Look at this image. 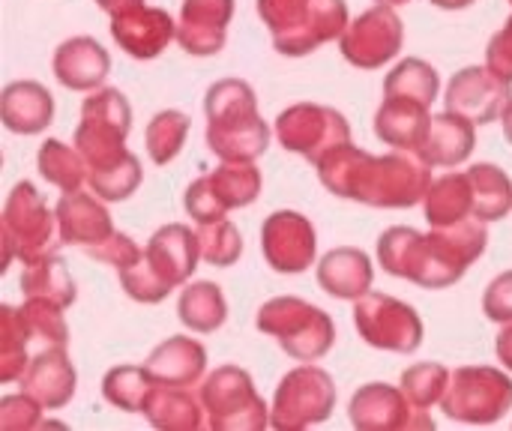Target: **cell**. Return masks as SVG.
Here are the masks:
<instances>
[{"instance_id":"obj_20","label":"cell","mask_w":512,"mask_h":431,"mask_svg":"<svg viewBox=\"0 0 512 431\" xmlns=\"http://www.w3.org/2000/svg\"><path fill=\"white\" fill-rule=\"evenodd\" d=\"M75 366L66 357V345H48L42 348L27 372L21 375V390L33 396L42 408L57 411L75 396Z\"/></svg>"},{"instance_id":"obj_26","label":"cell","mask_w":512,"mask_h":431,"mask_svg":"<svg viewBox=\"0 0 512 431\" xmlns=\"http://www.w3.org/2000/svg\"><path fill=\"white\" fill-rule=\"evenodd\" d=\"M0 114L9 132L36 135L54 117V96L39 81H15L3 90Z\"/></svg>"},{"instance_id":"obj_35","label":"cell","mask_w":512,"mask_h":431,"mask_svg":"<svg viewBox=\"0 0 512 431\" xmlns=\"http://www.w3.org/2000/svg\"><path fill=\"white\" fill-rule=\"evenodd\" d=\"M3 354H0V381L3 384H12V381H21V375L27 372L30 366V345L36 342L21 309H12V306H3Z\"/></svg>"},{"instance_id":"obj_15","label":"cell","mask_w":512,"mask_h":431,"mask_svg":"<svg viewBox=\"0 0 512 431\" xmlns=\"http://www.w3.org/2000/svg\"><path fill=\"white\" fill-rule=\"evenodd\" d=\"M402 39V18L393 6L378 3L345 27V33L339 36V48L348 63L360 69H378L402 51Z\"/></svg>"},{"instance_id":"obj_43","label":"cell","mask_w":512,"mask_h":431,"mask_svg":"<svg viewBox=\"0 0 512 431\" xmlns=\"http://www.w3.org/2000/svg\"><path fill=\"white\" fill-rule=\"evenodd\" d=\"M141 252H144V249H138V246L132 243V237H126V234H120V231H114L105 243H99V246L87 249V255H90V258H96V261H105V264L117 267V273H120V270H126V267H132V264L141 258Z\"/></svg>"},{"instance_id":"obj_14","label":"cell","mask_w":512,"mask_h":431,"mask_svg":"<svg viewBox=\"0 0 512 431\" xmlns=\"http://www.w3.org/2000/svg\"><path fill=\"white\" fill-rule=\"evenodd\" d=\"M354 324L360 336L381 351L393 354H414L423 345V321L420 315L387 294H363L354 306Z\"/></svg>"},{"instance_id":"obj_33","label":"cell","mask_w":512,"mask_h":431,"mask_svg":"<svg viewBox=\"0 0 512 431\" xmlns=\"http://www.w3.org/2000/svg\"><path fill=\"white\" fill-rule=\"evenodd\" d=\"M474 189V219L495 222L512 210V183L498 165H474L468 168Z\"/></svg>"},{"instance_id":"obj_40","label":"cell","mask_w":512,"mask_h":431,"mask_svg":"<svg viewBox=\"0 0 512 431\" xmlns=\"http://www.w3.org/2000/svg\"><path fill=\"white\" fill-rule=\"evenodd\" d=\"M450 375L441 363H420L414 369H408L402 375V390L405 396L417 405V408H432L435 402L444 399L447 387H450Z\"/></svg>"},{"instance_id":"obj_25","label":"cell","mask_w":512,"mask_h":431,"mask_svg":"<svg viewBox=\"0 0 512 431\" xmlns=\"http://www.w3.org/2000/svg\"><path fill=\"white\" fill-rule=\"evenodd\" d=\"M375 279L372 261L366 252L342 246L324 255V261L318 264V285L339 300H360L363 294H369Z\"/></svg>"},{"instance_id":"obj_17","label":"cell","mask_w":512,"mask_h":431,"mask_svg":"<svg viewBox=\"0 0 512 431\" xmlns=\"http://www.w3.org/2000/svg\"><path fill=\"white\" fill-rule=\"evenodd\" d=\"M510 84L507 78H501L498 72H492L489 66H468L462 69L447 90V111L471 120L474 126L480 123H492L495 117L504 114L507 102H510Z\"/></svg>"},{"instance_id":"obj_7","label":"cell","mask_w":512,"mask_h":431,"mask_svg":"<svg viewBox=\"0 0 512 431\" xmlns=\"http://www.w3.org/2000/svg\"><path fill=\"white\" fill-rule=\"evenodd\" d=\"M258 330L273 336L282 351L300 363L321 360L336 342L330 315L300 297H276L264 303L258 309Z\"/></svg>"},{"instance_id":"obj_11","label":"cell","mask_w":512,"mask_h":431,"mask_svg":"<svg viewBox=\"0 0 512 431\" xmlns=\"http://www.w3.org/2000/svg\"><path fill=\"white\" fill-rule=\"evenodd\" d=\"M336 408L333 378L318 366H300L288 372L273 399L270 426L279 431L309 429L324 423Z\"/></svg>"},{"instance_id":"obj_32","label":"cell","mask_w":512,"mask_h":431,"mask_svg":"<svg viewBox=\"0 0 512 431\" xmlns=\"http://www.w3.org/2000/svg\"><path fill=\"white\" fill-rule=\"evenodd\" d=\"M177 312H180V321L189 330H195V333H213L228 318V306H225L222 288L213 285V282H195V285H189L180 294Z\"/></svg>"},{"instance_id":"obj_50","label":"cell","mask_w":512,"mask_h":431,"mask_svg":"<svg viewBox=\"0 0 512 431\" xmlns=\"http://www.w3.org/2000/svg\"><path fill=\"white\" fill-rule=\"evenodd\" d=\"M378 3H384V6H399V3H411V0H378Z\"/></svg>"},{"instance_id":"obj_42","label":"cell","mask_w":512,"mask_h":431,"mask_svg":"<svg viewBox=\"0 0 512 431\" xmlns=\"http://www.w3.org/2000/svg\"><path fill=\"white\" fill-rule=\"evenodd\" d=\"M39 402L27 393L21 396H6L0 402V429L3 431H24L42 426L39 423Z\"/></svg>"},{"instance_id":"obj_48","label":"cell","mask_w":512,"mask_h":431,"mask_svg":"<svg viewBox=\"0 0 512 431\" xmlns=\"http://www.w3.org/2000/svg\"><path fill=\"white\" fill-rule=\"evenodd\" d=\"M435 6H441V9H465V6H471L474 0H432Z\"/></svg>"},{"instance_id":"obj_29","label":"cell","mask_w":512,"mask_h":431,"mask_svg":"<svg viewBox=\"0 0 512 431\" xmlns=\"http://www.w3.org/2000/svg\"><path fill=\"white\" fill-rule=\"evenodd\" d=\"M141 414H147V420L156 429L165 431H195L204 426L201 408H198L195 396L189 393V387H165V384H156L153 393L147 396Z\"/></svg>"},{"instance_id":"obj_51","label":"cell","mask_w":512,"mask_h":431,"mask_svg":"<svg viewBox=\"0 0 512 431\" xmlns=\"http://www.w3.org/2000/svg\"><path fill=\"white\" fill-rule=\"evenodd\" d=\"M510 3H512V0H510Z\"/></svg>"},{"instance_id":"obj_31","label":"cell","mask_w":512,"mask_h":431,"mask_svg":"<svg viewBox=\"0 0 512 431\" xmlns=\"http://www.w3.org/2000/svg\"><path fill=\"white\" fill-rule=\"evenodd\" d=\"M21 288H24L27 300H45V303L60 306V309L75 303V282L57 255H45V258L24 264Z\"/></svg>"},{"instance_id":"obj_2","label":"cell","mask_w":512,"mask_h":431,"mask_svg":"<svg viewBox=\"0 0 512 431\" xmlns=\"http://www.w3.org/2000/svg\"><path fill=\"white\" fill-rule=\"evenodd\" d=\"M489 231L468 216L456 225H435L432 234L414 228H390L378 240V258L387 273L423 288H450L486 252Z\"/></svg>"},{"instance_id":"obj_19","label":"cell","mask_w":512,"mask_h":431,"mask_svg":"<svg viewBox=\"0 0 512 431\" xmlns=\"http://www.w3.org/2000/svg\"><path fill=\"white\" fill-rule=\"evenodd\" d=\"M111 36L132 57L150 60L177 36V24L165 9L135 3L129 9L111 15Z\"/></svg>"},{"instance_id":"obj_36","label":"cell","mask_w":512,"mask_h":431,"mask_svg":"<svg viewBox=\"0 0 512 431\" xmlns=\"http://www.w3.org/2000/svg\"><path fill=\"white\" fill-rule=\"evenodd\" d=\"M153 387H156V381L150 378V372L144 366H117L105 375L102 396L120 411L141 414Z\"/></svg>"},{"instance_id":"obj_5","label":"cell","mask_w":512,"mask_h":431,"mask_svg":"<svg viewBox=\"0 0 512 431\" xmlns=\"http://www.w3.org/2000/svg\"><path fill=\"white\" fill-rule=\"evenodd\" d=\"M198 261V234L186 225H165L150 237L141 258L120 270V285L138 303H159L198 270Z\"/></svg>"},{"instance_id":"obj_16","label":"cell","mask_w":512,"mask_h":431,"mask_svg":"<svg viewBox=\"0 0 512 431\" xmlns=\"http://www.w3.org/2000/svg\"><path fill=\"white\" fill-rule=\"evenodd\" d=\"M351 423L363 431L435 429V420L417 408L405 390L390 384H369L351 399Z\"/></svg>"},{"instance_id":"obj_38","label":"cell","mask_w":512,"mask_h":431,"mask_svg":"<svg viewBox=\"0 0 512 431\" xmlns=\"http://www.w3.org/2000/svg\"><path fill=\"white\" fill-rule=\"evenodd\" d=\"M189 117L183 111H159L147 126V153L156 165H168L186 144Z\"/></svg>"},{"instance_id":"obj_9","label":"cell","mask_w":512,"mask_h":431,"mask_svg":"<svg viewBox=\"0 0 512 431\" xmlns=\"http://www.w3.org/2000/svg\"><path fill=\"white\" fill-rule=\"evenodd\" d=\"M201 405L210 414V429L261 431L270 423L267 405L255 393L252 378L237 366H222L204 381Z\"/></svg>"},{"instance_id":"obj_1","label":"cell","mask_w":512,"mask_h":431,"mask_svg":"<svg viewBox=\"0 0 512 431\" xmlns=\"http://www.w3.org/2000/svg\"><path fill=\"white\" fill-rule=\"evenodd\" d=\"M315 168L333 195L363 201L369 207H414L417 201H426L432 186V165L417 150L399 147L387 156H372L345 144Z\"/></svg>"},{"instance_id":"obj_49","label":"cell","mask_w":512,"mask_h":431,"mask_svg":"<svg viewBox=\"0 0 512 431\" xmlns=\"http://www.w3.org/2000/svg\"><path fill=\"white\" fill-rule=\"evenodd\" d=\"M501 120H504V135L510 138V144H512V99H510V102H507V108H504Z\"/></svg>"},{"instance_id":"obj_8","label":"cell","mask_w":512,"mask_h":431,"mask_svg":"<svg viewBox=\"0 0 512 431\" xmlns=\"http://www.w3.org/2000/svg\"><path fill=\"white\" fill-rule=\"evenodd\" d=\"M450 420L471 426H492L512 408V381L492 366H465L450 375V387L441 399Z\"/></svg>"},{"instance_id":"obj_28","label":"cell","mask_w":512,"mask_h":431,"mask_svg":"<svg viewBox=\"0 0 512 431\" xmlns=\"http://www.w3.org/2000/svg\"><path fill=\"white\" fill-rule=\"evenodd\" d=\"M429 108L420 102H408V99H390L384 96V105L375 114V135L399 150H417L426 126H429Z\"/></svg>"},{"instance_id":"obj_37","label":"cell","mask_w":512,"mask_h":431,"mask_svg":"<svg viewBox=\"0 0 512 431\" xmlns=\"http://www.w3.org/2000/svg\"><path fill=\"white\" fill-rule=\"evenodd\" d=\"M39 174L63 192H75L87 177V162L78 150L51 138L39 147Z\"/></svg>"},{"instance_id":"obj_3","label":"cell","mask_w":512,"mask_h":431,"mask_svg":"<svg viewBox=\"0 0 512 431\" xmlns=\"http://www.w3.org/2000/svg\"><path fill=\"white\" fill-rule=\"evenodd\" d=\"M129 129L132 108L120 90L105 87L84 99L75 150L84 156L87 180L102 201H126L141 183V162L123 147Z\"/></svg>"},{"instance_id":"obj_12","label":"cell","mask_w":512,"mask_h":431,"mask_svg":"<svg viewBox=\"0 0 512 431\" xmlns=\"http://www.w3.org/2000/svg\"><path fill=\"white\" fill-rule=\"evenodd\" d=\"M276 135L285 144V150L306 156L312 165H318L333 150L351 144V126L348 120L327 105L300 102L279 114Z\"/></svg>"},{"instance_id":"obj_10","label":"cell","mask_w":512,"mask_h":431,"mask_svg":"<svg viewBox=\"0 0 512 431\" xmlns=\"http://www.w3.org/2000/svg\"><path fill=\"white\" fill-rule=\"evenodd\" d=\"M54 219H57V213L51 216L48 204L33 189V183H18L12 189L9 201H6V210H3V246H6V255H3L0 270H6V264L15 255L24 264L51 255V249L57 246L54 243Z\"/></svg>"},{"instance_id":"obj_18","label":"cell","mask_w":512,"mask_h":431,"mask_svg":"<svg viewBox=\"0 0 512 431\" xmlns=\"http://www.w3.org/2000/svg\"><path fill=\"white\" fill-rule=\"evenodd\" d=\"M261 252L276 273H303L315 261V228L294 210L273 213L261 228Z\"/></svg>"},{"instance_id":"obj_39","label":"cell","mask_w":512,"mask_h":431,"mask_svg":"<svg viewBox=\"0 0 512 431\" xmlns=\"http://www.w3.org/2000/svg\"><path fill=\"white\" fill-rule=\"evenodd\" d=\"M198 246H201V261H207L213 267H231L243 252L240 231L228 219L204 222L198 228Z\"/></svg>"},{"instance_id":"obj_44","label":"cell","mask_w":512,"mask_h":431,"mask_svg":"<svg viewBox=\"0 0 512 431\" xmlns=\"http://www.w3.org/2000/svg\"><path fill=\"white\" fill-rule=\"evenodd\" d=\"M483 312L495 324H510L512 321V270L498 276L483 297Z\"/></svg>"},{"instance_id":"obj_45","label":"cell","mask_w":512,"mask_h":431,"mask_svg":"<svg viewBox=\"0 0 512 431\" xmlns=\"http://www.w3.org/2000/svg\"><path fill=\"white\" fill-rule=\"evenodd\" d=\"M486 66H489L492 72H498L501 78L512 81V18L507 21V27L489 42Z\"/></svg>"},{"instance_id":"obj_4","label":"cell","mask_w":512,"mask_h":431,"mask_svg":"<svg viewBox=\"0 0 512 431\" xmlns=\"http://www.w3.org/2000/svg\"><path fill=\"white\" fill-rule=\"evenodd\" d=\"M207 144L222 162H255L270 144V129L258 114L255 93L240 78H225L207 90Z\"/></svg>"},{"instance_id":"obj_46","label":"cell","mask_w":512,"mask_h":431,"mask_svg":"<svg viewBox=\"0 0 512 431\" xmlns=\"http://www.w3.org/2000/svg\"><path fill=\"white\" fill-rule=\"evenodd\" d=\"M498 357H501V363L512 372V321L501 330V336H498Z\"/></svg>"},{"instance_id":"obj_23","label":"cell","mask_w":512,"mask_h":431,"mask_svg":"<svg viewBox=\"0 0 512 431\" xmlns=\"http://www.w3.org/2000/svg\"><path fill=\"white\" fill-rule=\"evenodd\" d=\"M111 69L108 51L90 36H72L54 51V75L69 90H93Z\"/></svg>"},{"instance_id":"obj_30","label":"cell","mask_w":512,"mask_h":431,"mask_svg":"<svg viewBox=\"0 0 512 431\" xmlns=\"http://www.w3.org/2000/svg\"><path fill=\"white\" fill-rule=\"evenodd\" d=\"M474 216V189L465 174H444L426 192V219L429 225H456Z\"/></svg>"},{"instance_id":"obj_41","label":"cell","mask_w":512,"mask_h":431,"mask_svg":"<svg viewBox=\"0 0 512 431\" xmlns=\"http://www.w3.org/2000/svg\"><path fill=\"white\" fill-rule=\"evenodd\" d=\"M21 315H24V321H27L36 342H42V345H66L69 330H66L60 306L45 303V300H27L21 306Z\"/></svg>"},{"instance_id":"obj_47","label":"cell","mask_w":512,"mask_h":431,"mask_svg":"<svg viewBox=\"0 0 512 431\" xmlns=\"http://www.w3.org/2000/svg\"><path fill=\"white\" fill-rule=\"evenodd\" d=\"M108 15H117V12H123V9H129V6H135V3H144V0H96Z\"/></svg>"},{"instance_id":"obj_6","label":"cell","mask_w":512,"mask_h":431,"mask_svg":"<svg viewBox=\"0 0 512 431\" xmlns=\"http://www.w3.org/2000/svg\"><path fill=\"white\" fill-rule=\"evenodd\" d=\"M258 15L282 54L303 57L348 27L345 0H258Z\"/></svg>"},{"instance_id":"obj_34","label":"cell","mask_w":512,"mask_h":431,"mask_svg":"<svg viewBox=\"0 0 512 431\" xmlns=\"http://www.w3.org/2000/svg\"><path fill=\"white\" fill-rule=\"evenodd\" d=\"M438 87H441V78L438 72L426 63V60H417V57H408L402 60L384 81V96L390 99H408V102H420V105H432L435 96H438Z\"/></svg>"},{"instance_id":"obj_13","label":"cell","mask_w":512,"mask_h":431,"mask_svg":"<svg viewBox=\"0 0 512 431\" xmlns=\"http://www.w3.org/2000/svg\"><path fill=\"white\" fill-rule=\"evenodd\" d=\"M261 192V171L252 162H225L186 189V213L204 225L219 222L234 207H249Z\"/></svg>"},{"instance_id":"obj_27","label":"cell","mask_w":512,"mask_h":431,"mask_svg":"<svg viewBox=\"0 0 512 431\" xmlns=\"http://www.w3.org/2000/svg\"><path fill=\"white\" fill-rule=\"evenodd\" d=\"M144 369L150 372V378L156 384H165V387H192L204 375V369H207V351L195 339L174 336V339L162 342L150 354V360L144 363Z\"/></svg>"},{"instance_id":"obj_21","label":"cell","mask_w":512,"mask_h":431,"mask_svg":"<svg viewBox=\"0 0 512 431\" xmlns=\"http://www.w3.org/2000/svg\"><path fill=\"white\" fill-rule=\"evenodd\" d=\"M234 0H183L177 39L189 54L207 57L222 51Z\"/></svg>"},{"instance_id":"obj_24","label":"cell","mask_w":512,"mask_h":431,"mask_svg":"<svg viewBox=\"0 0 512 431\" xmlns=\"http://www.w3.org/2000/svg\"><path fill=\"white\" fill-rule=\"evenodd\" d=\"M474 150V123L447 111L429 120L426 135L417 147V153L432 168H453L462 165Z\"/></svg>"},{"instance_id":"obj_22","label":"cell","mask_w":512,"mask_h":431,"mask_svg":"<svg viewBox=\"0 0 512 431\" xmlns=\"http://www.w3.org/2000/svg\"><path fill=\"white\" fill-rule=\"evenodd\" d=\"M57 228H60V243L69 246H84L93 249L99 243H105L114 228H111V216L108 210L99 204V195H87L81 189L75 192H63V198L57 201Z\"/></svg>"}]
</instances>
